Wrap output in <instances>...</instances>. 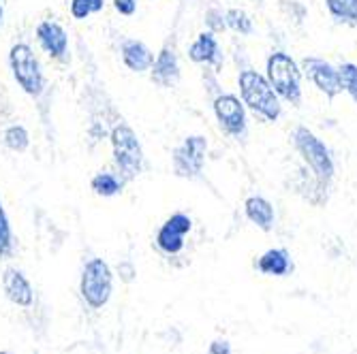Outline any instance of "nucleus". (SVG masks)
Wrapping results in <instances>:
<instances>
[{
    "mask_svg": "<svg viewBox=\"0 0 357 354\" xmlns=\"http://www.w3.org/2000/svg\"><path fill=\"white\" fill-rule=\"evenodd\" d=\"M240 99L246 109L264 124H274L282 115V101L270 86L268 77L257 69H242L238 73Z\"/></svg>",
    "mask_w": 357,
    "mask_h": 354,
    "instance_id": "obj_1",
    "label": "nucleus"
},
{
    "mask_svg": "<svg viewBox=\"0 0 357 354\" xmlns=\"http://www.w3.org/2000/svg\"><path fill=\"white\" fill-rule=\"evenodd\" d=\"M264 75L268 77L270 86L274 92L280 96V101L291 105V107H300L302 105V96H304V73L300 62L284 49H274L266 58V71Z\"/></svg>",
    "mask_w": 357,
    "mask_h": 354,
    "instance_id": "obj_2",
    "label": "nucleus"
},
{
    "mask_svg": "<svg viewBox=\"0 0 357 354\" xmlns=\"http://www.w3.org/2000/svg\"><path fill=\"white\" fill-rule=\"evenodd\" d=\"M291 143H294L304 167L312 173V177L321 186L330 188L336 177V163L326 141L314 135L308 126H296L294 133H291Z\"/></svg>",
    "mask_w": 357,
    "mask_h": 354,
    "instance_id": "obj_3",
    "label": "nucleus"
},
{
    "mask_svg": "<svg viewBox=\"0 0 357 354\" xmlns=\"http://www.w3.org/2000/svg\"><path fill=\"white\" fill-rule=\"evenodd\" d=\"M114 291V273L103 259H92L84 265L79 293L88 307L101 309L109 303Z\"/></svg>",
    "mask_w": 357,
    "mask_h": 354,
    "instance_id": "obj_4",
    "label": "nucleus"
},
{
    "mask_svg": "<svg viewBox=\"0 0 357 354\" xmlns=\"http://www.w3.org/2000/svg\"><path fill=\"white\" fill-rule=\"evenodd\" d=\"M114 163L126 179H133L144 169V147L128 124H118L112 131Z\"/></svg>",
    "mask_w": 357,
    "mask_h": 354,
    "instance_id": "obj_5",
    "label": "nucleus"
},
{
    "mask_svg": "<svg viewBox=\"0 0 357 354\" xmlns=\"http://www.w3.org/2000/svg\"><path fill=\"white\" fill-rule=\"evenodd\" d=\"M9 64L11 73L17 86L28 94V96H41L45 90V77L41 71L39 58L35 56L30 45L26 43H15L9 51Z\"/></svg>",
    "mask_w": 357,
    "mask_h": 354,
    "instance_id": "obj_6",
    "label": "nucleus"
},
{
    "mask_svg": "<svg viewBox=\"0 0 357 354\" xmlns=\"http://www.w3.org/2000/svg\"><path fill=\"white\" fill-rule=\"evenodd\" d=\"M214 118L220 126V131L231 139H246L248 135V109L242 103L238 94L220 92L212 103Z\"/></svg>",
    "mask_w": 357,
    "mask_h": 354,
    "instance_id": "obj_7",
    "label": "nucleus"
},
{
    "mask_svg": "<svg viewBox=\"0 0 357 354\" xmlns=\"http://www.w3.org/2000/svg\"><path fill=\"white\" fill-rule=\"evenodd\" d=\"M208 156V139L204 135H188L174 152V173L182 179H199L204 175Z\"/></svg>",
    "mask_w": 357,
    "mask_h": 354,
    "instance_id": "obj_8",
    "label": "nucleus"
},
{
    "mask_svg": "<svg viewBox=\"0 0 357 354\" xmlns=\"http://www.w3.org/2000/svg\"><path fill=\"white\" fill-rule=\"evenodd\" d=\"M302 73L304 77L326 96V99L334 101L338 94H342V83H340V73L338 67L326 58H319V56H306L300 62Z\"/></svg>",
    "mask_w": 357,
    "mask_h": 354,
    "instance_id": "obj_9",
    "label": "nucleus"
},
{
    "mask_svg": "<svg viewBox=\"0 0 357 354\" xmlns=\"http://www.w3.org/2000/svg\"><path fill=\"white\" fill-rule=\"evenodd\" d=\"M192 229V220L190 216L182 214V211H176L172 214L165 222H163V227H160L156 231V237H154V243L156 248L167 254V256H176L182 252L184 248V239L186 235L190 233Z\"/></svg>",
    "mask_w": 357,
    "mask_h": 354,
    "instance_id": "obj_10",
    "label": "nucleus"
},
{
    "mask_svg": "<svg viewBox=\"0 0 357 354\" xmlns=\"http://www.w3.org/2000/svg\"><path fill=\"white\" fill-rule=\"evenodd\" d=\"M37 41L41 45V49L54 58V60H67V54H69V37L64 28L54 22V19H43L39 26H37Z\"/></svg>",
    "mask_w": 357,
    "mask_h": 354,
    "instance_id": "obj_11",
    "label": "nucleus"
},
{
    "mask_svg": "<svg viewBox=\"0 0 357 354\" xmlns=\"http://www.w3.org/2000/svg\"><path fill=\"white\" fill-rule=\"evenodd\" d=\"M188 60L195 62V64H204V67H210L214 71H218L222 67V49H220V43L216 39L214 32L210 30H204L197 35L188 47Z\"/></svg>",
    "mask_w": 357,
    "mask_h": 354,
    "instance_id": "obj_12",
    "label": "nucleus"
},
{
    "mask_svg": "<svg viewBox=\"0 0 357 354\" xmlns=\"http://www.w3.org/2000/svg\"><path fill=\"white\" fill-rule=\"evenodd\" d=\"M150 79L160 88H174L180 81V60L174 47L165 45L150 67Z\"/></svg>",
    "mask_w": 357,
    "mask_h": 354,
    "instance_id": "obj_13",
    "label": "nucleus"
},
{
    "mask_svg": "<svg viewBox=\"0 0 357 354\" xmlns=\"http://www.w3.org/2000/svg\"><path fill=\"white\" fill-rule=\"evenodd\" d=\"M3 291H5V297L11 303L20 305V307H30L32 303H35V291H32L28 277L15 267L5 269V273H3Z\"/></svg>",
    "mask_w": 357,
    "mask_h": 354,
    "instance_id": "obj_14",
    "label": "nucleus"
},
{
    "mask_svg": "<svg viewBox=\"0 0 357 354\" xmlns=\"http://www.w3.org/2000/svg\"><path fill=\"white\" fill-rule=\"evenodd\" d=\"M120 54H122L124 67L128 71H133V73H146V71H150L152 62H154L152 49L146 43L137 41V39H126V41H122Z\"/></svg>",
    "mask_w": 357,
    "mask_h": 354,
    "instance_id": "obj_15",
    "label": "nucleus"
},
{
    "mask_svg": "<svg viewBox=\"0 0 357 354\" xmlns=\"http://www.w3.org/2000/svg\"><path fill=\"white\" fill-rule=\"evenodd\" d=\"M244 216L248 218V222H252L257 229H261L264 233H270L274 229L276 222V209L274 205L261 197V195H252L244 201Z\"/></svg>",
    "mask_w": 357,
    "mask_h": 354,
    "instance_id": "obj_16",
    "label": "nucleus"
},
{
    "mask_svg": "<svg viewBox=\"0 0 357 354\" xmlns=\"http://www.w3.org/2000/svg\"><path fill=\"white\" fill-rule=\"evenodd\" d=\"M255 267L259 273H264V275L282 277L294 269V263H291V256L284 248H272V250H268L259 256V259L255 261Z\"/></svg>",
    "mask_w": 357,
    "mask_h": 354,
    "instance_id": "obj_17",
    "label": "nucleus"
},
{
    "mask_svg": "<svg viewBox=\"0 0 357 354\" xmlns=\"http://www.w3.org/2000/svg\"><path fill=\"white\" fill-rule=\"evenodd\" d=\"M326 11L336 24L357 28V0H326Z\"/></svg>",
    "mask_w": 357,
    "mask_h": 354,
    "instance_id": "obj_18",
    "label": "nucleus"
},
{
    "mask_svg": "<svg viewBox=\"0 0 357 354\" xmlns=\"http://www.w3.org/2000/svg\"><path fill=\"white\" fill-rule=\"evenodd\" d=\"M225 24H227V28L238 32V35H242V37H250L252 32H255L252 17L244 9H238V7L225 11Z\"/></svg>",
    "mask_w": 357,
    "mask_h": 354,
    "instance_id": "obj_19",
    "label": "nucleus"
},
{
    "mask_svg": "<svg viewBox=\"0 0 357 354\" xmlns=\"http://www.w3.org/2000/svg\"><path fill=\"white\" fill-rule=\"evenodd\" d=\"M90 188L94 190V195H99V197H116L118 192H122V182L114 175V173H107V171H101V173H96L90 182Z\"/></svg>",
    "mask_w": 357,
    "mask_h": 354,
    "instance_id": "obj_20",
    "label": "nucleus"
},
{
    "mask_svg": "<svg viewBox=\"0 0 357 354\" xmlns=\"http://www.w3.org/2000/svg\"><path fill=\"white\" fill-rule=\"evenodd\" d=\"M0 141H3V145L11 152H26L30 145V135L24 126L13 124V126L5 128L3 135H0Z\"/></svg>",
    "mask_w": 357,
    "mask_h": 354,
    "instance_id": "obj_21",
    "label": "nucleus"
},
{
    "mask_svg": "<svg viewBox=\"0 0 357 354\" xmlns=\"http://www.w3.org/2000/svg\"><path fill=\"white\" fill-rule=\"evenodd\" d=\"M342 92L357 105V64L355 62H342L338 67Z\"/></svg>",
    "mask_w": 357,
    "mask_h": 354,
    "instance_id": "obj_22",
    "label": "nucleus"
},
{
    "mask_svg": "<svg viewBox=\"0 0 357 354\" xmlns=\"http://www.w3.org/2000/svg\"><path fill=\"white\" fill-rule=\"evenodd\" d=\"M11 252H13V231H11L9 216L3 207V201H0V261L11 256Z\"/></svg>",
    "mask_w": 357,
    "mask_h": 354,
    "instance_id": "obj_23",
    "label": "nucleus"
},
{
    "mask_svg": "<svg viewBox=\"0 0 357 354\" xmlns=\"http://www.w3.org/2000/svg\"><path fill=\"white\" fill-rule=\"evenodd\" d=\"M105 0H71V15L73 19H86L94 13L103 11Z\"/></svg>",
    "mask_w": 357,
    "mask_h": 354,
    "instance_id": "obj_24",
    "label": "nucleus"
},
{
    "mask_svg": "<svg viewBox=\"0 0 357 354\" xmlns=\"http://www.w3.org/2000/svg\"><path fill=\"white\" fill-rule=\"evenodd\" d=\"M206 26L210 32H214V35H218V32L227 30V24H225V11L220 9H208L206 11Z\"/></svg>",
    "mask_w": 357,
    "mask_h": 354,
    "instance_id": "obj_25",
    "label": "nucleus"
},
{
    "mask_svg": "<svg viewBox=\"0 0 357 354\" xmlns=\"http://www.w3.org/2000/svg\"><path fill=\"white\" fill-rule=\"evenodd\" d=\"M114 7L120 15L131 17L137 11V0H114Z\"/></svg>",
    "mask_w": 357,
    "mask_h": 354,
    "instance_id": "obj_26",
    "label": "nucleus"
},
{
    "mask_svg": "<svg viewBox=\"0 0 357 354\" xmlns=\"http://www.w3.org/2000/svg\"><path fill=\"white\" fill-rule=\"evenodd\" d=\"M208 354H234V350L227 339H214L208 348Z\"/></svg>",
    "mask_w": 357,
    "mask_h": 354,
    "instance_id": "obj_27",
    "label": "nucleus"
},
{
    "mask_svg": "<svg viewBox=\"0 0 357 354\" xmlns=\"http://www.w3.org/2000/svg\"><path fill=\"white\" fill-rule=\"evenodd\" d=\"M118 273H120V277L128 284V282H133L135 280V275H137V271H135V267L131 265V263H120L118 265Z\"/></svg>",
    "mask_w": 357,
    "mask_h": 354,
    "instance_id": "obj_28",
    "label": "nucleus"
},
{
    "mask_svg": "<svg viewBox=\"0 0 357 354\" xmlns=\"http://www.w3.org/2000/svg\"><path fill=\"white\" fill-rule=\"evenodd\" d=\"M3 15H5V11H3V5H0V24H3Z\"/></svg>",
    "mask_w": 357,
    "mask_h": 354,
    "instance_id": "obj_29",
    "label": "nucleus"
},
{
    "mask_svg": "<svg viewBox=\"0 0 357 354\" xmlns=\"http://www.w3.org/2000/svg\"><path fill=\"white\" fill-rule=\"evenodd\" d=\"M0 354H11L9 350H0Z\"/></svg>",
    "mask_w": 357,
    "mask_h": 354,
    "instance_id": "obj_30",
    "label": "nucleus"
},
{
    "mask_svg": "<svg viewBox=\"0 0 357 354\" xmlns=\"http://www.w3.org/2000/svg\"><path fill=\"white\" fill-rule=\"evenodd\" d=\"M255 3H257V5H264V0H255Z\"/></svg>",
    "mask_w": 357,
    "mask_h": 354,
    "instance_id": "obj_31",
    "label": "nucleus"
}]
</instances>
